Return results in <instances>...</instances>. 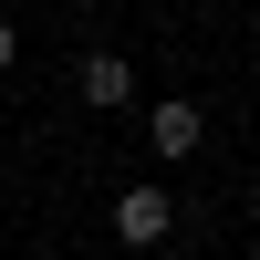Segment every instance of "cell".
I'll use <instances>...</instances> for the list:
<instances>
[{"label": "cell", "instance_id": "1", "mask_svg": "<svg viewBox=\"0 0 260 260\" xmlns=\"http://www.w3.org/2000/svg\"><path fill=\"white\" fill-rule=\"evenodd\" d=\"M167 229H177V198H167L156 177L115 187V240H125V250H167Z\"/></svg>", "mask_w": 260, "mask_h": 260}, {"label": "cell", "instance_id": "2", "mask_svg": "<svg viewBox=\"0 0 260 260\" xmlns=\"http://www.w3.org/2000/svg\"><path fill=\"white\" fill-rule=\"evenodd\" d=\"M73 94L94 104V115H125V104H136V73H125V52H115V42H94V52L73 62Z\"/></svg>", "mask_w": 260, "mask_h": 260}, {"label": "cell", "instance_id": "3", "mask_svg": "<svg viewBox=\"0 0 260 260\" xmlns=\"http://www.w3.org/2000/svg\"><path fill=\"white\" fill-rule=\"evenodd\" d=\"M146 146H156V156H198L208 146V104H187V94L146 104Z\"/></svg>", "mask_w": 260, "mask_h": 260}, {"label": "cell", "instance_id": "4", "mask_svg": "<svg viewBox=\"0 0 260 260\" xmlns=\"http://www.w3.org/2000/svg\"><path fill=\"white\" fill-rule=\"evenodd\" d=\"M11 52H21V31H11V21H0V73H11Z\"/></svg>", "mask_w": 260, "mask_h": 260}]
</instances>
